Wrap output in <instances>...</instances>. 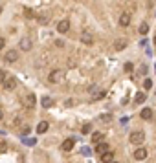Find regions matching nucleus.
<instances>
[{"label":"nucleus","instance_id":"a878e982","mask_svg":"<svg viewBox=\"0 0 156 163\" xmlns=\"http://www.w3.org/2000/svg\"><path fill=\"white\" fill-rule=\"evenodd\" d=\"M132 70H134V66H132V62H127V64H125V72H127V73H131Z\"/></svg>","mask_w":156,"mask_h":163},{"label":"nucleus","instance_id":"c9c22d12","mask_svg":"<svg viewBox=\"0 0 156 163\" xmlns=\"http://www.w3.org/2000/svg\"><path fill=\"white\" fill-rule=\"evenodd\" d=\"M112 163H118V161H112Z\"/></svg>","mask_w":156,"mask_h":163},{"label":"nucleus","instance_id":"7ed1b4c3","mask_svg":"<svg viewBox=\"0 0 156 163\" xmlns=\"http://www.w3.org/2000/svg\"><path fill=\"white\" fill-rule=\"evenodd\" d=\"M6 62H15L17 59H18V51L17 50H9V51H6Z\"/></svg>","mask_w":156,"mask_h":163},{"label":"nucleus","instance_id":"0eeeda50","mask_svg":"<svg viewBox=\"0 0 156 163\" xmlns=\"http://www.w3.org/2000/svg\"><path fill=\"white\" fill-rule=\"evenodd\" d=\"M145 158H147V149H136V150H134V160L142 161V160H145Z\"/></svg>","mask_w":156,"mask_h":163},{"label":"nucleus","instance_id":"c756f323","mask_svg":"<svg viewBox=\"0 0 156 163\" xmlns=\"http://www.w3.org/2000/svg\"><path fill=\"white\" fill-rule=\"evenodd\" d=\"M140 73H142V75H145V73H147V66H145V64L140 68Z\"/></svg>","mask_w":156,"mask_h":163},{"label":"nucleus","instance_id":"f3484780","mask_svg":"<svg viewBox=\"0 0 156 163\" xmlns=\"http://www.w3.org/2000/svg\"><path fill=\"white\" fill-rule=\"evenodd\" d=\"M37 18H39L40 24H48L50 22V15L48 13H40V15H37Z\"/></svg>","mask_w":156,"mask_h":163},{"label":"nucleus","instance_id":"a211bd4d","mask_svg":"<svg viewBox=\"0 0 156 163\" xmlns=\"http://www.w3.org/2000/svg\"><path fill=\"white\" fill-rule=\"evenodd\" d=\"M112 119H114L112 114H101V116H99V121H101V123H112Z\"/></svg>","mask_w":156,"mask_h":163},{"label":"nucleus","instance_id":"9b49d317","mask_svg":"<svg viewBox=\"0 0 156 163\" xmlns=\"http://www.w3.org/2000/svg\"><path fill=\"white\" fill-rule=\"evenodd\" d=\"M17 86V81L13 79V77H6V81H4V88L6 90H13Z\"/></svg>","mask_w":156,"mask_h":163},{"label":"nucleus","instance_id":"412c9836","mask_svg":"<svg viewBox=\"0 0 156 163\" xmlns=\"http://www.w3.org/2000/svg\"><path fill=\"white\" fill-rule=\"evenodd\" d=\"M42 106L44 108H50V106H53V101L50 97H42Z\"/></svg>","mask_w":156,"mask_h":163},{"label":"nucleus","instance_id":"473e14b6","mask_svg":"<svg viewBox=\"0 0 156 163\" xmlns=\"http://www.w3.org/2000/svg\"><path fill=\"white\" fill-rule=\"evenodd\" d=\"M153 40H154V46H156V33H154V39H153Z\"/></svg>","mask_w":156,"mask_h":163},{"label":"nucleus","instance_id":"cd10ccee","mask_svg":"<svg viewBox=\"0 0 156 163\" xmlns=\"http://www.w3.org/2000/svg\"><path fill=\"white\" fill-rule=\"evenodd\" d=\"M29 130H31V128H29V125H24V127L20 128V132H22V134H29Z\"/></svg>","mask_w":156,"mask_h":163},{"label":"nucleus","instance_id":"c85d7f7f","mask_svg":"<svg viewBox=\"0 0 156 163\" xmlns=\"http://www.w3.org/2000/svg\"><path fill=\"white\" fill-rule=\"evenodd\" d=\"M6 77H7V75H6V72H4V70H0V84H4Z\"/></svg>","mask_w":156,"mask_h":163},{"label":"nucleus","instance_id":"f704fd0d","mask_svg":"<svg viewBox=\"0 0 156 163\" xmlns=\"http://www.w3.org/2000/svg\"><path fill=\"white\" fill-rule=\"evenodd\" d=\"M0 13H2V7H0Z\"/></svg>","mask_w":156,"mask_h":163},{"label":"nucleus","instance_id":"2f4dec72","mask_svg":"<svg viewBox=\"0 0 156 163\" xmlns=\"http://www.w3.org/2000/svg\"><path fill=\"white\" fill-rule=\"evenodd\" d=\"M35 143H37V141H35V139H28V145H29V147H33V145H35Z\"/></svg>","mask_w":156,"mask_h":163},{"label":"nucleus","instance_id":"2eb2a0df","mask_svg":"<svg viewBox=\"0 0 156 163\" xmlns=\"http://www.w3.org/2000/svg\"><path fill=\"white\" fill-rule=\"evenodd\" d=\"M48 127H50L48 121H40V123L37 125V132H39V134H44V132L48 130Z\"/></svg>","mask_w":156,"mask_h":163},{"label":"nucleus","instance_id":"6ab92c4d","mask_svg":"<svg viewBox=\"0 0 156 163\" xmlns=\"http://www.w3.org/2000/svg\"><path fill=\"white\" fill-rule=\"evenodd\" d=\"M145 99H147V97H145V94H143V92H138V94H136V97H134V101H136L138 105H142Z\"/></svg>","mask_w":156,"mask_h":163},{"label":"nucleus","instance_id":"6e6552de","mask_svg":"<svg viewBox=\"0 0 156 163\" xmlns=\"http://www.w3.org/2000/svg\"><path fill=\"white\" fill-rule=\"evenodd\" d=\"M74 145H75V141H74V139H64V141H63V145H61V149H63L64 152H70V150L74 149Z\"/></svg>","mask_w":156,"mask_h":163},{"label":"nucleus","instance_id":"5701e85b","mask_svg":"<svg viewBox=\"0 0 156 163\" xmlns=\"http://www.w3.org/2000/svg\"><path fill=\"white\" fill-rule=\"evenodd\" d=\"M143 88H145V90H151V88H153V81H151V79H145V81H143Z\"/></svg>","mask_w":156,"mask_h":163},{"label":"nucleus","instance_id":"f8f14e48","mask_svg":"<svg viewBox=\"0 0 156 163\" xmlns=\"http://www.w3.org/2000/svg\"><path fill=\"white\" fill-rule=\"evenodd\" d=\"M131 24V15L125 11V13H121V17H120V26H129Z\"/></svg>","mask_w":156,"mask_h":163},{"label":"nucleus","instance_id":"4468645a","mask_svg":"<svg viewBox=\"0 0 156 163\" xmlns=\"http://www.w3.org/2000/svg\"><path fill=\"white\" fill-rule=\"evenodd\" d=\"M140 117H142V119H147V121H149V119L153 117V110H151V108H143V110L140 112Z\"/></svg>","mask_w":156,"mask_h":163},{"label":"nucleus","instance_id":"20e7f679","mask_svg":"<svg viewBox=\"0 0 156 163\" xmlns=\"http://www.w3.org/2000/svg\"><path fill=\"white\" fill-rule=\"evenodd\" d=\"M35 103H37V97H35V94H28V95L24 97V105H26L28 108H33V106H35Z\"/></svg>","mask_w":156,"mask_h":163},{"label":"nucleus","instance_id":"bb28decb","mask_svg":"<svg viewBox=\"0 0 156 163\" xmlns=\"http://www.w3.org/2000/svg\"><path fill=\"white\" fill-rule=\"evenodd\" d=\"M103 97H105V90H101V92H97V94L94 95V99H96V101H97V99H103Z\"/></svg>","mask_w":156,"mask_h":163},{"label":"nucleus","instance_id":"9d476101","mask_svg":"<svg viewBox=\"0 0 156 163\" xmlns=\"http://www.w3.org/2000/svg\"><path fill=\"white\" fill-rule=\"evenodd\" d=\"M81 42L86 44V46H92V44H94V37H92L90 33H83V35H81Z\"/></svg>","mask_w":156,"mask_h":163},{"label":"nucleus","instance_id":"72a5a7b5","mask_svg":"<svg viewBox=\"0 0 156 163\" xmlns=\"http://www.w3.org/2000/svg\"><path fill=\"white\" fill-rule=\"evenodd\" d=\"M0 119H2V110H0Z\"/></svg>","mask_w":156,"mask_h":163},{"label":"nucleus","instance_id":"39448f33","mask_svg":"<svg viewBox=\"0 0 156 163\" xmlns=\"http://www.w3.org/2000/svg\"><path fill=\"white\" fill-rule=\"evenodd\" d=\"M68 29H70V20L64 18V20H61V22L57 24V31H59V33H66Z\"/></svg>","mask_w":156,"mask_h":163},{"label":"nucleus","instance_id":"dca6fc26","mask_svg":"<svg viewBox=\"0 0 156 163\" xmlns=\"http://www.w3.org/2000/svg\"><path fill=\"white\" fill-rule=\"evenodd\" d=\"M107 150H108V143H97V147H96V152L97 154H103Z\"/></svg>","mask_w":156,"mask_h":163},{"label":"nucleus","instance_id":"423d86ee","mask_svg":"<svg viewBox=\"0 0 156 163\" xmlns=\"http://www.w3.org/2000/svg\"><path fill=\"white\" fill-rule=\"evenodd\" d=\"M127 44H129V42H127V39H118V40L114 42V50H116V51H121V50H125V48H127Z\"/></svg>","mask_w":156,"mask_h":163},{"label":"nucleus","instance_id":"4be33fe9","mask_svg":"<svg viewBox=\"0 0 156 163\" xmlns=\"http://www.w3.org/2000/svg\"><path fill=\"white\" fill-rule=\"evenodd\" d=\"M101 139H103V134H101V132H94V134H92V141H94V143H99Z\"/></svg>","mask_w":156,"mask_h":163},{"label":"nucleus","instance_id":"ddd939ff","mask_svg":"<svg viewBox=\"0 0 156 163\" xmlns=\"http://www.w3.org/2000/svg\"><path fill=\"white\" fill-rule=\"evenodd\" d=\"M20 50L22 51H29L31 50V40L29 39H22L20 40Z\"/></svg>","mask_w":156,"mask_h":163},{"label":"nucleus","instance_id":"393cba45","mask_svg":"<svg viewBox=\"0 0 156 163\" xmlns=\"http://www.w3.org/2000/svg\"><path fill=\"white\" fill-rule=\"evenodd\" d=\"M90 130H92V125H88V123H86V125H83V128H81V132H83V134H88Z\"/></svg>","mask_w":156,"mask_h":163},{"label":"nucleus","instance_id":"7c9ffc66","mask_svg":"<svg viewBox=\"0 0 156 163\" xmlns=\"http://www.w3.org/2000/svg\"><path fill=\"white\" fill-rule=\"evenodd\" d=\"M4 46H6V40H4V39L0 37V50H4Z\"/></svg>","mask_w":156,"mask_h":163},{"label":"nucleus","instance_id":"1a4fd4ad","mask_svg":"<svg viewBox=\"0 0 156 163\" xmlns=\"http://www.w3.org/2000/svg\"><path fill=\"white\" fill-rule=\"evenodd\" d=\"M112 161H114V152L107 150V152L101 154V163H112Z\"/></svg>","mask_w":156,"mask_h":163},{"label":"nucleus","instance_id":"f03ea898","mask_svg":"<svg viewBox=\"0 0 156 163\" xmlns=\"http://www.w3.org/2000/svg\"><path fill=\"white\" fill-rule=\"evenodd\" d=\"M61 79H63V70H51V72H50V75H48V81H50V83H53V84H55V83H59Z\"/></svg>","mask_w":156,"mask_h":163},{"label":"nucleus","instance_id":"aec40b11","mask_svg":"<svg viewBox=\"0 0 156 163\" xmlns=\"http://www.w3.org/2000/svg\"><path fill=\"white\" fill-rule=\"evenodd\" d=\"M24 17H26V18H35L37 15H35V11H33V9L26 7V9H24Z\"/></svg>","mask_w":156,"mask_h":163},{"label":"nucleus","instance_id":"f257e3e1","mask_svg":"<svg viewBox=\"0 0 156 163\" xmlns=\"http://www.w3.org/2000/svg\"><path fill=\"white\" fill-rule=\"evenodd\" d=\"M129 141H131L132 145H142V143H145V134H143V132H140V130H136V132H131V136H129Z\"/></svg>","mask_w":156,"mask_h":163},{"label":"nucleus","instance_id":"b1692460","mask_svg":"<svg viewBox=\"0 0 156 163\" xmlns=\"http://www.w3.org/2000/svg\"><path fill=\"white\" fill-rule=\"evenodd\" d=\"M147 31H149V26H147V24H145V22H143V24H142V26H140V33H142V35H145V33H147Z\"/></svg>","mask_w":156,"mask_h":163}]
</instances>
